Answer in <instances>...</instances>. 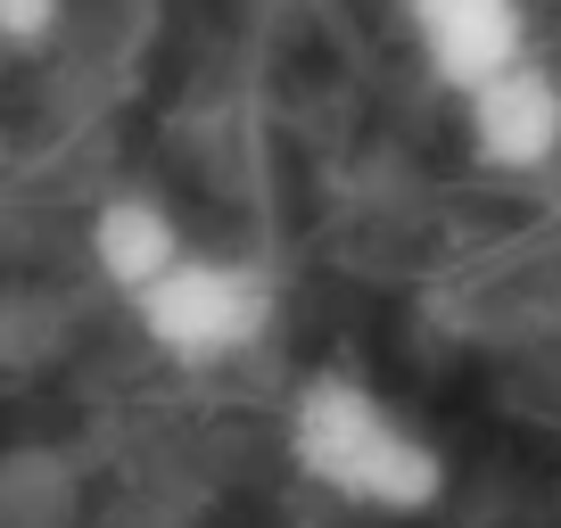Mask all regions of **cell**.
I'll list each match as a JSON object with an SVG mask.
<instances>
[{
  "label": "cell",
  "instance_id": "7a4b0ae2",
  "mask_svg": "<svg viewBox=\"0 0 561 528\" xmlns=\"http://www.w3.org/2000/svg\"><path fill=\"white\" fill-rule=\"evenodd\" d=\"M273 314H280V282L256 256H215V248H182L133 298V331L182 371H215V364L256 355Z\"/></svg>",
  "mask_w": 561,
  "mask_h": 528
},
{
  "label": "cell",
  "instance_id": "3957f363",
  "mask_svg": "<svg viewBox=\"0 0 561 528\" xmlns=\"http://www.w3.org/2000/svg\"><path fill=\"white\" fill-rule=\"evenodd\" d=\"M462 141L488 174H545L561 158V74L537 50L462 91Z\"/></svg>",
  "mask_w": 561,
  "mask_h": 528
},
{
  "label": "cell",
  "instance_id": "8992f818",
  "mask_svg": "<svg viewBox=\"0 0 561 528\" xmlns=\"http://www.w3.org/2000/svg\"><path fill=\"white\" fill-rule=\"evenodd\" d=\"M67 25V0H0V50H42Z\"/></svg>",
  "mask_w": 561,
  "mask_h": 528
},
{
  "label": "cell",
  "instance_id": "5b68a950",
  "mask_svg": "<svg viewBox=\"0 0 561 528\" xmlns=\"http://www.w3.org/2000/svg\"><path fill=\"white\" fill-rule=\"evenodd\" d=\"M83 240H91L100 282L116 289L124 306H133L140 289H149L165 264L191 248V240H182V223H174V207H165L158 191H107L100 207H91V231H83Z\"/></svg>",
  "mask_w": 561,
  "mask_h": 528
},
{
  "label": "cell",
  "instance_id": "6da1fadb",
  "mask_svg": "<svg viewBox=\"0 0 561 528\" xmlns=\"http://www.w3.org/2000/svg\"><path fill=\"white\" fill-rule=\"evenodd\" d=\"M280 446H289L306 487H322L347 512L413 520V512H430L446 495V446L347 364H322L298 380Z\"/></svg>",
  "mask_w": 561,
  "mask_h": 528
},
{
  "label": "cell",
  "instance_id": "277c9868",
  "mask_svg": "<svg viewBox=\"0 0 561 528\" xmlns=\"http://www.w3.org/2000/svg\"><path fill=\"white\" fill-rule=\"evenodd\" d=\"M397 25L455 100L537 50L528 42V0H397Z\"/></svg>",
  "mask_w": 561,
  "mask_h": 528
}]
</instances>
